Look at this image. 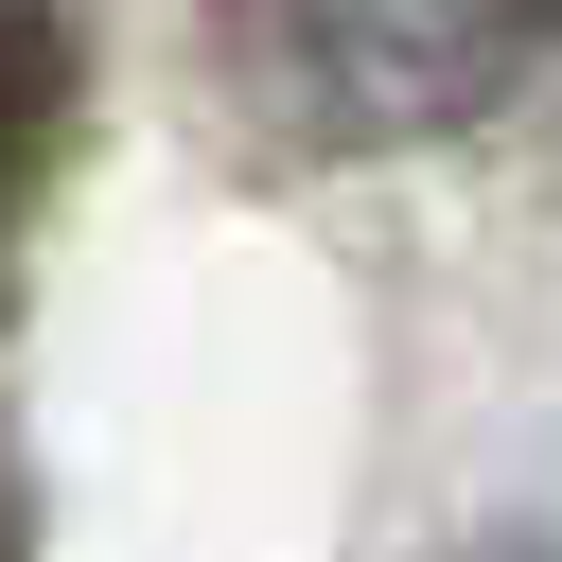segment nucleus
<instances>
[{"instance_id":"nucleus-1","label":"nucleus","mask_w":562,"mask_h":562,"mask_svg":"<svg viewBox=\"0 0 562 562\" xmlns=\"http://www.w3.org/2000/svg\"><path fill=\"white\" fill-rule=\"evenodd\" d=\"M211 18H228L246 105L281 140H334V158L457 140L562 53V0H211Z\"/></svg>"},{"instance_id":"nucleus-2","label":"nucleus","mask_w":562,"mask_h":562,"mask_svg":"<svg viewBox=\"0 0 562 562\" xmlns=\"http://www.w3.org/2000/svg\"><path fill=\"white\" fill-rule=\"evenodd\" d=\"M53 123H70V35H53V0H0V228H18Z\"/></svg>"},{"instance_id":"nucleus-3","label":"nucleus","mask_w":562,"mask_h":562,"mask_svg":"<svg viewBox=\"0 0 562 562\" xmlns=\"http://www.w3.org/2000/svg\"><path fill=\"white\" fill-rule=\"evenodd\" d=\"M474 562H562V544H474Z\"/></svg>"}]
</instances>
